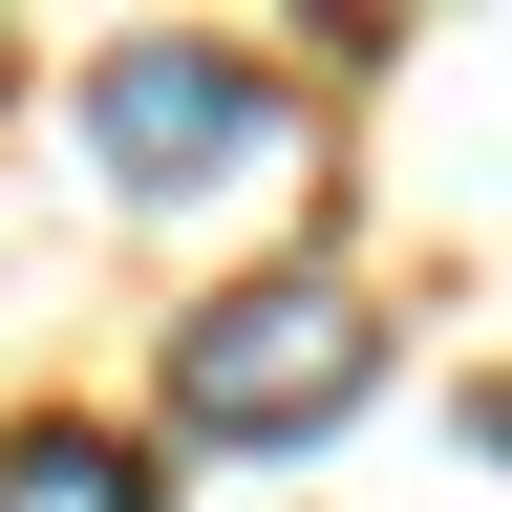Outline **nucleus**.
<instances>
[{"instance_id":"3","label":"nucleus","mask_w":512,"mask_h":512,"mask_svg":"<svg viewBox=\"0 0 512 512\" xmlns=\"http://www.w3.org/2000/svg\"><path fill=\"white\" fill-rule=\"evenodd\" d=\"M0 512H150V448H107V427H22V448H0Z\"/></svg>"},{"instance_id":"2","label":"nucleus","mask_w":512,"mask_h":512,"mask_svg":"<svg viewBox=\"0 0 512 512\" xmlns=\"http://www.w3.org/2000/svg\"><path fill=\"white\" fill-rule=\"evenodd\" d=\"M86 150H107L128 192L256 171V150H278V86H256L235 43H107V64H86Z\"/></svg>"},{"instance_id":"1","label":"nucleus","mask_w":512,"mask_h":512,"mask_svg":"<svg viewBox=\"0 0 512 512\" xmlns=\"http://www.w3.org/2000/svg\"><path fill=\"white\" fill-rule=\"evenodd\" d=\"M171 406L214 427V448H299V427H342L363 406V299L342 278H256L192 320V363H171Z\"/></svg>"}]
</instances>
